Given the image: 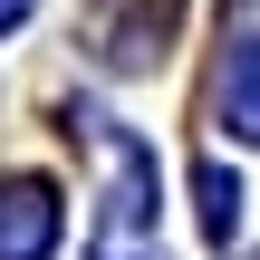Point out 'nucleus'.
Segmentation results:
<instances>
[{
	"label": "nucleus",
	"mask_w": 260,
	"mask_h": 260,
	"mask_svg": "<svg viewBox=\"0 0 260 260\" xmlns=\"http://www.w3.org/2000/svg\"><path fill=\"white\" fill-rule=\"evenodd\" d=\"M174 19H183V0H96L87 10V48L135 77V68H154L174 48Z\"/></svg>",
	"instance_id": "f257e3e1"
},
{
	"label": "nucleus",
	"mask_w": 260,
	"mask_h": 260,
	"mask_svg": "<svg viewBox=\"0 0 260 260\" xmlns=\"http://www.w3.org/2000/svg\"><path fill=\"white\" fill-rule=\"evenodd\" d=\"M58 222H68L58 183H39V174L0 183V260H48L58 251Z\"/></svg>",
	"instance_id": "f03ea898"
},
{
	"label": "nucleus",
	"mask_w": 260,
	"mask_h": 260,
	"mask_svg": "<svg viewBox=\"0 0 260 260\" xmlns=\"http://www.w3.org/2000/svg\"><path fill=\"white\" fill-rule=\"evenodd\" d=\"M212 116L260 145V29H222V68H212Z\"/></svg>",
	"instance_id": "7ed1b4c3"
},
{
	"label": "nucleus",
	"mask_w": 260,
	"mask_h": 260,
	"mask_svg": "<svg viewBox=\"0 0 260 260\" xmlns=\"http://www.w3.org/2000/svg\"><path fill=\"white\" fill-rule=\"evenodd\" d=\"M193 203H203V232L232 241V222H241V183H232L222 164H193Z\"/></svg>",
	"instance_id": "20e7f679"
},
{
	"label": "nucleus",
	"mask_w": 260,
	"mask_h": 260,
	"mask_svg": "<svg viewBox=\"0 0 260 260\" xmlns=\"http://www.w3.org/2000/svg\"><path fill=\"white\" fill-rule=\"evenodd\" d=\"M106 260H116V251H106Z\"/></svg>",
	"instance_id": "39448f33"
}]
</instances>
